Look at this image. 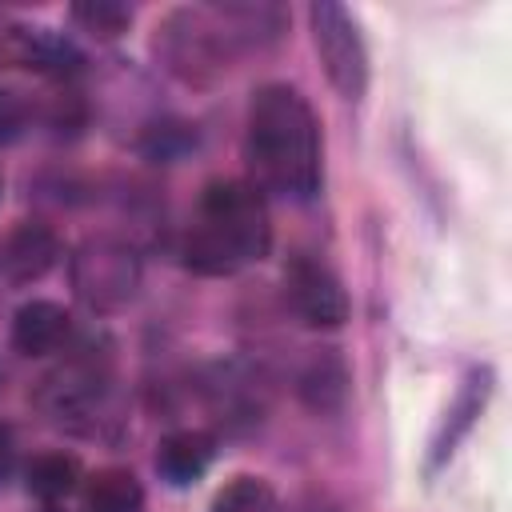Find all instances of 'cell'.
<instances>
[{
  "label": "cell",
  "instance_id": "1",
  "mask_svg": "<svg viewBox=\"0 0 512 512\" xmlns=\"http://www.w3.org/2000/svg\"><path fill=\"white\" fill-rule=\"evenodd\" d=\"M248 160L268 192H280L288 200H312L320 192V124L296 88H256L248 104Z\"/></svg>",
  "mask_w": 512,
  "mask_h": 512
},
{
  "label": "cell",
  "instance_id": "2",
  "mask_svg": "<svg viewBox=\"0 0 512 512\" xmlns=\"http://www.w3.org/2000/svg\"><path fill=\"white\" fill-rule=\"evenodd\" d=\"M272 220L256 184L212 180L184 236V264L200 276H232L268 256Z\"/></svg>",
  "mask_w": 512,
  "mask_h": 512
},
{
  "label": "cell",
  "instance_id": "3",
  "mask_svg": "<svg viewBox=\"0 0 512 512\" xmlns=\"http://www.w3.org/2000/svg\"><path fill=\"white\" fill-rule=\"evenodd\" d=\"M72 288L96 312L124 308L140 288V260L124 240L92 236L72 256Z\"/></svg>",
  "mask_w": 512,
  "mask_h": 512
},
{
  "label": "cell",
  "instance_id": "4",
  "mask_svg": "<svg viewBox=\"0 0 512 512\" xmlns=\"http://www.w3.org/2000/svg\"><path fill=\"white\" fill-rule=\"evenodd\" d=\"M308 24H312V40L324 64L328 84L344 96V100H360L368 88V48L360 40L356 20L332 4V0H316L308 8Z\"/></svg>",
  "mask_w": 512,
  "mask_h": 512
},
{
  "label": "cell",
  "instance_id": "5",
  "mask_svg": "<svg viewBox=\"0 0 512 512\" xmlns=\"http://www.w3.org/2000/svg\"><path fill=\"white\" fill-rule=\"evenodd\" d=\"M284 296L308 328H340L348 320V292L340 276L316 256H296L284 268Z\"/></svg>",
  "mask_w": 512,
  "mask_h": 512
},
{
  "label": "cell",
  "instance_id": "6",
  "mask_svg": "<svg viewBox=\"0 0 512 512\" xmlns=\"http://www.w3.org/2000/svg\"><path fill=\"white\" fill-rule=\"evenodd\" d=\"M100 400H104V368L88 356L68 360L40 384V404L60 424H76V420L92 416L100 408Z\"/></svg>",
  "mask_w": 512,
  "mask_h": 512
},
{
  "label": "cell",
  "instance_id": "7",
  "mask_svg": "<svg viewBox=\"0 0 512 512\" xmlns=\"http://www.w3.org/2000/svg\"><path fill=\"white\" fill-rule=\"evenodd\" d=\"M56 260H60V236L40 220H24L0 240V272L8 284L44 280L56 268Z\"/></svg>",
  "mask_w": 512,
  "mask_h": 512
},
{
  "label": "cell",
  "instance_id": "8",
  "mask_svg": "<svg viewBox=\"0 0 512 512\" xmlns=\"http://www.w3.org/2000/svg\"><path fill=\"white\" fill-rule=\"evenodd\" d=\"M72 332V316L56 300H28L12 316V348L20 356H48L60 352Z\"/></svg>",
  "mask_w": 512,
  "mask_h": 512
},
{
  "label": "cell",
  "instance_id": "9",
  "mask_svg": "<svg viewBox=\"0 0 512 512\" xmlns=\"http://www.w3.org/2000/svg\"><path fill=\"white\" fill-rule=\"evenodd\" d=\"M212 456H216L212 436H204L196 428H180V432H168L156 444V472H160L164 484L184 488V484H192L208 472Z\"/></svg>",
  "mask_w": 512,
  "mask_h": 512
},
{
  "label": "cell",
  "instance_id": "10",
  "mask_svg": "<svg viewBox=\"0 0 512 512\" xmlns=\"http://www.w3.org/2000/svg\"><path fill=\"white\" fill-rule=\"evenodd\" d=\"M144 488L128 468H100L84 488V512H140Z\"/></svg>",
  "mask_w": 512,
  "mask_h": 512
},
{
  "label": "cell",
  "instance_id": "11",
  "mask_svg": "<svg viewBox=\"0 0 512 512\" xmlns=\"http://www.w3.org/2000/svg\"><path fill=\"white\" fill-rule=\"evenodd\" d=\"M80 484V460L68 452H44L24 468V488L36 500H64Z\"/></svg>",
  "mask_w": 512,
  "mask_h": 512
},
{
  "label": "cell",
  "instance_id": "12",
  "mask_svg": "<svg viewBox=\"0 0 512 512\" xmlns=\"http://www.w3.org/2000/svg\"><path fill=\"white\" fill-rule=\"evenodd\" d=\"M212 512H284L276 492L256 480V476H236L232 484L220 488V496L212 500Z\"/></svg>",
  "mask_w": 512,
  "mask_h": 512
},
{
  "label": "cell",
  "instance_id": "13",
  "mask_svg": "<svg viewBox=\"0 0 512 512\" xmlns=\"http://www.w3.org/2000/svg\"><path fill=\"white\" fill-rule=\"evenodd\" d=\"M72 20L84 24V32L100 36V40H112L124 32V24L132 20V12L124 4H112V0H88V4H76L72 8Z\"/></svg>",
  "mask_w": 512,
  "mask_h": 512
},
{
  "label": "cell",
  "instance_id": "14",
  "mask_svg": "<svg viewBox=\"0 0 512 512\" xmlns=\"http://www.w3.org/2000/svg\"><path fill=\"white\" fill-rule=\"evenodd\" d=\"M8 468H12V436L8 428H0V480L8 476Z\"/></svg>",
  "mask_w": 512,
  "mask_h": 512
}]
</instances>
